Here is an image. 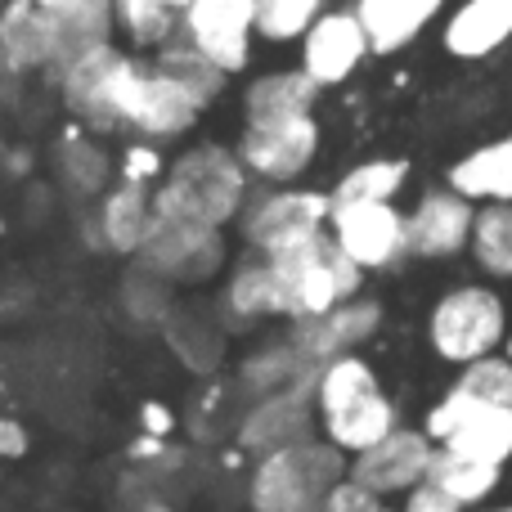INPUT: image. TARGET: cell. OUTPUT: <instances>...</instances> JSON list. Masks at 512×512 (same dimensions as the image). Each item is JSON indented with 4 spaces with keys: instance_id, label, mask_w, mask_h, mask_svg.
Segmentation results:
<instances>
[{
    "instance_id": "obj_3",
    "label": "cell",
    "mask_w": 512,
    "mask_h": 512,
    "mask_svg": "<svg viewBox=\"0 0 512 512\" xmlns=\"http://www.w3.org/2000/svg\"><path fill=\"white\" fill-rule=\"evenodd\" d=\"M346 472V450L333 441H292L283 450H270L256 459L248 477V504L252 512H324Z\"/></svg>"
},
{
    "instance_id": "obj_5",
    "label": "cell",
    "mask_w": 512,
    "mask_h": 512,
    "mask_svg": "<svg viewBox=\"0 0 512 512\" xmlns=\"http://www.w3.org/2000/svg\"><path fill=\"white\" fill-rule=\"evenodd\" d=\"M207 108L180 86L176 77L158 68L153 59L144 54H126L122 72H117V86H113V122L117 131L126 135H140V140H180L198 126Z\"/></svg>"
},
{
    "instance_id": "obj_28",
    "label": "cell",
    "mask_w": 512,
    "mask_h": 512,
    "mask_svg": "<svg viewBox=\"0 0 512 512\" xmlns=\"http://www.w3.org/2000/svg\"><path fill=\"white\" fill-rule=\"evenodd\" d=\"M113 18L117 36L135 54H158L180 36V9H171L167 0H113Z\"/></svg>"
},
{
    "instance_id": "obj_37",
    "label": "cell",
    "mask_w": 512,
    "mask_h": 512,
    "mask_svg": "<svg viewBox=\"0 0 512 512\" xmlns=\"http://www.w3.org/2000/svg\"><path fill=\"white\" fill-rule=\"evenodd\" d=\"M167 153H162L158 140H140V135H131L126 140V149L117 153V180H126V185H144V189H158V180L167 176Z\"/></svg>"
},
{
    "instance_id": "obj_20",
    "label": "cell",
    "mask_w": 512,
    "mask_h": 512,
    "mask_svg": "<svg viewBox=\"0 0 512 512\" xmlns=\"http://www.w3.org/2000/svg\"><path fill=\"white\" fill-rule=\"evenodd\" d=\"M512 41V0H459L441 23V45L450 59L481 63Z\"/></svg>"
},
{
    "instance_id": "obj_6",
    "label": "cell",
    "mask_w": 512,
    "mask_h": 512,
    "mask_svg": "<svg viewBox=\"0 0 512 512\" xmlns=\"http://www.w3.org/2000/svg\"><path fill=\"white\" fill-rule=\"evenodd\" d=\"M427 342L445 364H472L508 346V301L486 283H459L427 315Z\"/></svg>"
},
{
    "instance_id": "obj_22",
    "label": "cell",
    "mask_w": 512,
    "mask_h": 512,
    "mask_svg": "<svg viewBox=\"0 0 512 512\" xmlns=\"http://www.w3.org/2000/svg\"><path fill=\"white\" fill-rule=\"evenodd\" d=\"M54 171H59L63 189H68L72 198H104L117 176L108 149L86 126H68V131L59 135V144H54Z\"/></svg>"
},
{
    "instance_id": "obj_45",
    "label": "cell",
    "mask_w": 512,
    "mask_h": 512,
    "mask_svg": "<svg viewBox=\"0 0 512 512\" xmlns=\"http://www.w3.org/2000/svg\"><path fill=\"white\" fill-rule=\"evenodd\" d=\"M167 5H171V9H185V5H189V0H167Z\"/></svg>"
},
{
    "instance_id": "obj_35",
    "label": "cell",
    "mask_w": 512,
    "mask_h": 512,
    "mask_svg": "<svg viewBox=\"0 0 512 512\" xmlns=\"http://www.w3.org/2000/svg\"><path fill=\"white\" fill-rule=\"evenodd\" d=\"M324 9H333V0H256V27H261V41H270V45L301 41Z\"/></svg>"
},
{
    "instance_id": "obj_24",
    "label": "cell",
    "mask_w": 512,
    "mask_h": 512,
    "mask_svg": "<svg viewBox=\"0 0 512 512\" xmlns=\"http://www.w3.org/2000/svg\"><path fill=\"white\" fill-rule=\"evenodd\" d=\"M319 86L306 77V68H270L248 81L243 90V122H279V117L315 113Z\"/></svg>"
},
{
    "instance_id": "obj_18",
    "label": "cell",
    "mask_w": 512,
    "mask_h": 512,
    "mask_svg": "<svg viewBox=\"0 0 512 512\" xmlns=\"http://www.w3.org/2000/svg\"><path fill=\"white\" fill-rule=\"evenodd\" d=\"M153 225H158V207H153V189L144 185H126L117 180L104 198H99L95 216H90V243L117 256H140V248L149 243Z\"/></svg>"
},
{
    "instance_id": "obj_34",
    "label": "cell",
    "mask_w": 512,
    "mask_h": 512,
    "mask_svg": "<svg viewBox=\"0 0 512 512\" xmlns=\"http://www.w3.org/2000/svg\"><path fill=\"white\" fill-rule=\"evenodd\" d=\"M122 306L135 324H149V328H162L171 315H176V283H167L162 274H153L149 265L135 261L122 279Z\"/></svg>"
},
{
    "instance_id": "obj_25",
    "label": "cell",
    "mask_w": 512,
    "mask_h": 512,
    "mask_svg": "<svg viewBox=\"0 0 512 512\" xmlns=\"http://www.w3.org/2000/svg\"><path fill=\"white\" fill-rule=\"evenodd\" d=\"M162 337H167L171 355H176L189 373H198V378H212L225 364V346H230L221 319L198 315V310H176V315L162 324Z\"/></svg>"
},
{
    "instance_id": "obj_39",
    "label": "cell",
    "mask_w": 512,
    "mask_h": 512,
    "mask_svg": "<svg viewBox=\"0 0 512 512\" xmlns=\"http://www.w3.org/2000/svg\"><path fill=\"white\" fill-rule=\"evenodd\" d=\"M324 512H396V508L387 504V495H378V490H369V486H360V481L346 477L342 486L328 495Z\"/></svg>"
},
{
    "instance_id": "obj_47",
    "label": "cell",
    "mask_w": 512,
    "mask_h": 512,
    "mask_svg": "<svg viewBox=\"0 0 512 512\" xmlns=\"http://www.w3.org/2000/svg\"><path fill=\"white\" fill-rule=\"evenodd\" d=\"M0 5H5V0H0Z\"/></svg>"
},
{
    "instance_id": "obj_11",
    "label": "cell",
    "mask_w": 512,
    "mask_h": 512,
    "mask_svg": "<svg viewBox=\"0 0 512 512\" xmlns=\"http://www.w3.org/2000/svg\"><path fill=\"white\" fill-rule=\"evenodd\" d=\"M328 234L364 274L391 270L405 256H414L409 252V212H400L396 203H333Z\"/></svg>"
},
{
    "instance_id": "obj_36",
    "label": "cell",
    "mask_w": 512,
    "mask_h": 512,
    "mask_svg": "<svg viewBox=\"0 0 512 512\" xmlns=\"http://www.w3.org/2000/svg\"><path fill=\"white\" fill-rule=\"evenodd\" d=\"M454 387L468 391V396H477V400H490V405L512 409V355L495 351V355H486V360L463 364V373L454 378Z\"/></svg>"
},
{
    "instance_id": "obj_43",
    "label": "cell",
    "mask_w": 512,
    "mask_h": 512,
    "mask_svg": "<svg viewBox=\"0 0 512 512\" xmlns=\"http://www.w3.org/2000/svg\"><path fill=\"white\" fill-rule=\"evenodd\" d=\"M45 9H54V14H59V9H72V5H81V0H41Z\"/></svg>"
},
{
    "instance_id": "obj_4",
    "label": "cell",
    "mask_w": 512,
    "mask_h": 512,
    "mask_svg": "<svg viewBox=\"0 0 512 512\" xmlns=\"http://www.w3.org/2000/svg\"><path fill=\"white\" fill-rule=\"evenodd\" d=\"M270 270H274L279 315H288L292 324H297V319L328 315L333 306L360 297V283H364V270L337 248V239L328 230L274 252Z\"/></svg>"
},
{
    "instance_id": "obj_41",
    "label": "cell",
    "mask_w": 512,
    "mask_h": 512,
    "mask_svg": "<svg viewBox=\"0 0 512 512\" xmlns=\"http://www.w3.org/2000/svg\"><path fill=\"white\" fill-rule=\"evenodd\" d=\"M140 427L149 436H162V441H171V432H176V414H171L167 405H158V400H149V405H140Z\"/></svg>"
},
{
    "instance_id": "obj_2",
    "label": "cell",
    "mask_w": 512,
    "mask_h": 512,
    "mask_svg": "<svg viewBox=\"0 0 512 512\" xmlns=\"http://www.w3.org/2000/svg\"><path fill=\"white\" fill-rule=\"evenodd\" d=\"M315 409L319 423H324V436L351 459L400 427V409L382 391L373 364L360 360V355H337V360L319 364Z\"/></svg>"
},
{
    "instance_id": "obj_1",
    "label": "cell",
    "mask_w": 512,
    "mask_h": 512,
    "mask_svg": "<svg viewBox=\"0 0 512 512\" xmlns=\"http://www.w3.org/2000/svg\"><path fill=\"white\" fill-rule=\"evenodd\" d=\"M252 171L243 167L239 149L225 144H189L185 153H176L167 167V176L153 189V207L162 221H185V225H212L225 230L230 221H239L248 207Z\"/></svg>"
},
{
    "instance_id": "obj_15",
    "label": "cell",
    "mask_w": 512,
    "mask_h": 512,
    "mask_svg": "<svg viewBox=\"0 0 512 512\" xmlns=\"http://www.w3.org/2000/svg\"><path fill=\"white\" fill-rule=\"evenodd\" d=\"M472 225H477V203L468 194L454 185L427 189L409 212V252L423 261H450L472 248Z\"/></svg>"
},
{
    "instance_id": "obj_23",
    "label": "cell",
    "mask_w": 512,
    "mask_h": 512,
    "mask_svg": "<svg viewBox=\"0 0 512 512\" xmlns=\"http://www.w3.org/2000/svg\"><path fill=\"white\" fill-rule=\"evenodd\" d=\"M369 27L373 54H400L441 18L445 0H355Z\"/></svg>"
},
{
    "instance_id": "obj_31",
    "label": "cell",
    "mask_w": 512,
    "mask_h": 512,
    "mask_svg": "<svg viewBox=\"0 0 512 512\" xmlns=\"http://www.w3.org/2000/svg\"><path fill=\"white\" fill-rule=\"evenodd\" d=\"M153 63H158L167 77H176L180 86H185L203 108H212L216 99L225 95V86H230V72L216 68L212 59H203V54H198L194 45H185L180 36L171 45H162V50L153 54Z\"/></svg>"
},
{
    "instance_id": "obj_46",
    "label": "cell",
    "mask_w": 512,
    "mask_h": 512,
    "mask_svg": "<svg viewBox=\"0 0 512 512\" xmlns=\"http://www.w3.org/2000/svg\"><path fill=\"white\" fill-rule=\"evenodd\" d=\"M504 351H508V355H512V333H508V346H504Z\"/></svg>"
},
{
    "instance_id": "obj_38",
    "label": "cell",
    "mask_w": 512,
    "mask_h": 512,
    "mask_svg": "<svg viewBox=\"0 0 512 512\" xmlns=\"http://www.w3.org/2000/svg\"><path fill=\"white\" fill-rule=\"evenodd\" d=\"M162 481H171V477H158V472H149V468H135L122 486V512H176Z\"/></svg>"
},
{
    "instance_id": "obj_19",
    "label": "cell",
    "mask_w": 512,
    "mask_h": 512,
    "mask_svg": "<svg viewBox=\"0 0 512 512\" xmlns=\"http://www.w3.org/2000/svg\"><path fill=\"white\" fill-rule=\"evenodd\" d=\"M382 328V306L369 297H351L342 306H333L328 315L297 319L292 324V342L310 355L315 364H328L337 355H355V346H364Z\"/></svg>"
},
{
    "instance_id": "obj_10",
    "label": "cell",
    "mask_w": 512,
    "mask_h": 512,
    "mask_svg": "<svg viewBox=\"0 0 512 512\" xmlns=\"http://www.w3.org/2000/svg\"><path fill=\"white\" fill-rule=\"evenodd\" d=\"M180 41L194 45L203 59H212L230 77H239L261 41L256 0H189L180 9Z\"/></svg>"
},
{
    "instance_id": "obj_7",
    "label": "cell",
    "mask_w": 512,
    "mask_h": 512,
    "mask_svg": "<svg viewBox=\"0 0 512 512\" xmlns=\"http://www.w3.org/2000/svg\"><path fill=\"white\" fill-rule=\"evenodd\" d=\"M328 221H333V194L301 189V185H265L261 194L248 198V207L239 216V230L252 252L274 256L301 239L324 234Z\"/></svg>"
},
{
    "instance_id": "obj_27",
    "label": "cell",
    "mask_w": 512,
    "mask_h": 512,
    "mask_svg": "<svg viewBox=\"0 0 512 512\" xmlns=\"http://www.w3.org/2000/svg\"><path fill=\"white\" fill-rule=\"evenodd\" d=\"M221 310L230 324H256L265 315H279V297H274V270H270V256L252 252L234 265L230 283H225V297Z\"/></svg>"
},
{
    "instance_id": "obj_29",
    "label": "cell",
    "mask_w": 512,
    "mask_h": 512,
    "mask_svg": "<svg viewBox=\"0 0 512 512\" xmlns=\"http://www.w3.org/2000/svg\"><path fill=\"white\" fill-rule=\"evenodd\" d=\"M499 477H504V468H499V463L468 459V454L441 450V445H436L432 472H427V481H432V486H441L445 495H454L463 508H481V504H486V499L499 490Z\"/></svg>"
},
{
    "instance_id": "obj_33",
    "label": "cell",
    "mask_w": 512,
    "mask_h": 512,
    "mask_svg": "<svg viewBox=\"0 0 512 512\" xmlns=\"http://www.w3.org/2000/svg\"><path fill=\"white\" fill-rule=\"evenodd\" d=\"M472 261L490 279H512V203H481L472 225Z\"/></svg>"
},
{
    "instance_id": "obj_32",
    "label": "cell",
    "mask_w": 512,
    "mask_h": 512,
    "mask_svg": "<svg viewBox=\"0 0 512 512\" xmlns=\"http://www.w3.org/2000/svg\"><path fill=\"white\" fill-rule=\"evenodd\" d=\"M409 185L405 158H369L355 162L333 185V203H396V194Z\"/></svg>"
},
{
    "instance_id": "obj_26",
    "label": "cell",
    "mask_w": 512,
    "mask_h": 512,
    "mask_svg": "<svg viewBox=\"0 0 512 512\" xmlns=\"http://www.w3.org/2000/svg\"><path fill=\"white\" fill-rule=\"evenodd\" d=\"M450 185L472 203H512V135L463 153L450 167Z\"/></svg>"
},
{
    "instance_id": "obj_30",
    "label": "cell",
    "mask_w": 512,
    "mask_h": 512,
    "mask_svg": "<svg viewBox=\"0 0 512 512\" xmlns=\"http://www.w3.org/2000/svg\"><path fill=\"white\" fill-rule=\"evenodd\" d=\"M117 41V18H113V0H81L72 9H59V63H72L77 54L99 50V45Z\"/></svg>"
},
{
    "instance_id": "obj_13",
    "label": "cell",
    "mask_w": 512,
    "mask_h": 512,
    "mask_svg": "<svg viewBox=\"0 0 512 512\" xmlns=\"http://www.w3.org/2000/svg\"><path fill=\"white\" fill-rule=\"evenodd\" d=\"M135 261L149 265L153 274H162L176 288L207 283L225 265V234L212 230V225H185V221H162L158 216L149 243L140 248Z\"/></svg>"
},
{
    "instance_id": "obj_8",
    "label": "cell",
    "mask_w": 512,
    "mask_h": 512,
    "mask_svg": "<svg viewBox=\"0 0 512 512\" xmlns=\"http://www.w3.org/2000/svg\"><path fill=\"white\" fill-rule=\"evenodd\" d=\"M423 427L441 450L468 454V459H481V463H499V468L512 459V409L477 400L459 387H450L427 409Z\"/></svg>"
},
{
    "instance_id": "obj_17",
    "label": "cell",
    "mask_w": 512,
    "mask_h": 512,
    "mask_svg": "<svg viewBox=\"0 0 512 512\" xmlns=\"http://www.w3.org/2000/svg\"><path fill=\"white\" fill-rule=\"evenodd\" d=\"M0 59L14 77L54 72L59 63V14L41 0H5L0 5Z\"/></svg>"
},
{
    "instance_id": "obj_44",
    "label": "cell",
    "mask_w": 512,
    "mask_h": 512,
    "mask_svg": "<svg viewBox=\"0 0 512 512\" xmlns=\"http://www.w3.org/2000/svg\"><path fill=\"white\" fill-rule=\"evenodd\" d=\"M477 512H512V504H495V508H477Z\"/></svg>"
},
{
    "instance_id": "obj_9",
    "label": "cell",
    "mask_w": 512,
    "mask_h": 512,
    "mask_svg": "<svg viewBox=\"0 0 512 512\" xmlns=\"http://www.w3.org/2000/svg\"><path fill=\"white\" fill-rule=\"evenodd\" d=\"M319 140H324L319 117L301 113V117H279V122H243V135L234 149H239L243 167L256 180H265V185H297L310 171V162H315Z\"/></svg>"
},
{
    "instance_id": "obj_21",
    "label": "cell",
    "mask_w": 512,
    "mask_h": 512,
    "mask_svg": "<svg viewBox=\"0 0 512 512\" xmlns=\"http://www.w3.org/2000/svg\"><path fill=\"white\" fill-rule=\"evenodd\" d=\"M315 373H319V364L288 337V342H270V346H261V351H252L248 360L234 369V387H239L243 405H256V400L274 396V391H283V387H297V382L315 378Z\"/></svg>"
},
{
    "instance_id": "obj_16",
    "label": "cell",
    "mask_w": 512,
    "mask_h": 512,
    "mask_svg": "<svg viewBox=\"0 0 512 512\" xmlns=\"http://www.w3.org/2000/svg\"><path fill=\"white\" fill-rule=\"evenodd\" d=\"M315 378L297 382V387H283V391H274V396L248 405L239 432H234L243 450L261 459V454L283 450V445H292V441H306L310 423H315Z\"/></svg>"
},
{
    "instance_id": "obj_12",
    "label": "cell",
    "mask_w": 512,
    "mask_h": 512,
    "mask_svg": "<svg viewBox=\"0 0 512 512\" xmlns=\"http://www.w3.org/2000/svg\"><path fill=\"white\" fill-rule=\"evenodd\" d=\"M297 50H301L297 68H306V77L319 90H333V86H346L364 68V59L373 54V41H369V27H364L360 9L333 5L310 23V32L297 41Z\"/></svg>"
},
{
    "instance_id": "obj_40",
    "label": "cell",
    "mask_w": 512,
    "mask_h": 512,
    "mask_svg": "<svg viewBox=\"0 0 512 512\" xmlns=\"http://www.w3.org/2000/svg\"><path fill=\"white\" fill-rule=\"evenodd\" d=\"M400 512H463V504L454 495H445L441 486L423 481V486H414L405 495V508H400Z\"/></svg>"
},
{
    "instance_id": "obj_42",
    "label": "cell",
    "mask_w": 512,
    "mask_h": 512,
    "mask_svg": "<svg viewBox=\"0 0 512 512\" xmlns=\"http://www.w3.org/2000/svg\"><path fill=\"white\" fill-rule=\"evenodd\" d=\"M27 454V427L18 418L0 414V459H23Z\"/></svg>"
},
{
    "instance_id": "obj_14",
    "label": "cell",
    "mask_w": 512,
    "mask_h": 512,
    "mask_svg": "<svg viewBox=\"0 0 512 512\" xmlns=\"http://www.w3.org/2000/svg\"><path fill=\"white\" fill-rule=\"evenodd\" d=\"M436 459V441L427 436V427H396L391 436H382L378 445H369L364 454L351 459V481L378 490V495H409L414 486H423Z\"/></svg>"
}]
</instances>
